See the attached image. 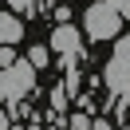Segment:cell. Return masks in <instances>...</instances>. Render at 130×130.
<instances>
[{"label": "cell", "instance_id": "6da1fadb", "mask_svg": "<svg viewBox=\"0 0 130 130\" xmlns=\"http://www.w3.org/2000/svg\"><path fill=\"white\" fill-rule=\"evenodd\" d=\"M103 79H106V87H110V95H114V99L130 103V32H126V36H118L114 55H110V63H106Z\"/></svg>", "mask_w": 130, "mask_h": 130}, {"label": "cell", "instance_id": "7a4b0ae2", "mask_svg": "<svg viewBox=\"0 0 130 130\" xmlns=\"http://www.w3.org/2000/svg\"><path fill=\"white\" fill-rule=\"evenodd\" d=\"M32 87H36V67L28 59L0 67V103H20L24 95H32Z\"/></svg>", "mask_w": 130, "mask_h": 130}, {"label": "cell", "instance_id": "3957f363", "mask_svg": "<svg viewBox=\"0 0 130 130\" xmlns=\"http://www.w3.org/2000/svg\"><path fill=\"white\" fill-rule=\"evenodd\" d=\"M83 28H87L91 40H118L122 16L106 4V0H95V4H87V12H83Z\"/></svg>", "mask_w": 130, "mask_h": 130}, {"label": "cell", "instance_id": "277c9868", "mask_svg": "<svg viewBox=\"0 0 130 130\" xmlns=\"http://www.w3.org/2000/svg\"><path fill=\"white\" fill-rule=\"evenodd\" d=\"M51 51L59 55L63 71H71V67L83 59V36H79V28H71V24H59L55 32H51Z\"/></svg>", "mask_w": 130, "mask_h": 130}, {"label": "cell", "instance_id": "5b68a950", "mask_svg": "<svg viewBox=\"0 0 130 130\" xmlns=\"http://www.w3.org/2000/svg\"><path fill=\"white\" fill-rule=\"evenodd\" d=\"M24 40V20L16 12H0V43H20Z\"/></svg>", "mask_w": 130, "mask_h": 130}, {"label": "cell", "instance_id": "8992f818", "mask_svg": "<svg viewBox=\"0 0 130 130\" xmlns=\"http://www.w3.org/2000/svg\"><path fill=\"white\" fill-rule=\"evenodd\" d=\"M47 59H51V47H43V43H36V47H32V51H28V63H32V67H36V71H40V67H43V63H47Z\"/></svg>", "mask_w": 130, "mask_h": 130}, {"label": "cell", "instance_id": "52a82bcc", "mask_svg": "<svg viewBox=\"0 0 130 130\" xmlns=\"http://www.w3.org/2000/svg\"><path fill=\"white\" fill-rule=\"evenodd\" d=\"M16 63V43H0V67Z\"/></svg>", "mask_w": 130, "mask_h": 130}, {"label": "cell", "instance_id": "ba28073f", "mask_svg": "<svg viewBox=\"0 0 130 130\" xmlns=\"http://www.w3.org/2000/svg\"><path fill=\"white\" fill-rule=\"evenodd\" d=\"M8 8H12V12H24V16H32V12H36V0H8Z\"/></svg>", "mask_w": 130, "mask_h": 130}, {"label": "cell", "instance_id": "9c48e42d", "mask_svg": "<svg viewBox=\"0 0 130 130\" xmlns=\"http://www.w3.org/2000/svg\"><path fill=\"white\" fill-rule=\"evenodd\" d=\"M67 103H71V99H67V91H63V83H59V87L51 91V106H55V110H63Z\"/></svg>", "mask_w": 130, "mask_h": 130}, {"label": "cell", "instance_id": "30bf717a", "mask_svg": "<svg viewBox=\"0 0 130 130\" xmlns=\"http://www.w3.org/2000/svg\"><path fill=\"white\" fill-rule=\"evenodd\" d=\"M106 4H110V8L118 12L122 20H130V0H106Z\"/></svg>", "mask_w": 130, "mask_h": 130}, {"label": "cell", "instance_id": "8fae6325", "mask_svg": "<svg viewBox=\"0 0 130 130\" xmlns=\"http://www.w3.org/2000/svg\"><path fill=\"white\" fill-rule=\"evenodd\" d=\"M71 130H91V118H87V114H75V118H71Z\"/></svg>", "mask_w": 130, "mask_h": 130}, {"label": "cell", "instance_id": "7c38bea8", "mask_svg": "<svg viewBox=\"0 0 130 130\" xmlns=\"http://www.w3.org/2000/svg\"><path fill=\"white\" fill-rule=\"evenodd\" d=\"M0 130H12V114L4 110V106H0Z\"/></svg>", "mask_w": 130, "mask_h": 130}, {"label": "cell", "instance_id": "4fadbf2b", "mask_svg": "<svg viewBox=\"0 0 130 130\" xmlns=\"http://www.w3.org/2000/svg\"><path fill=\"white\" fill-rule=\"evenodd\" d=\"M122 130H130V126H122Z\"/></svg>", "mask_w": 130, "mask_h": 130}]
</instances>
